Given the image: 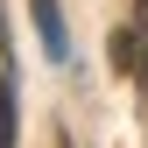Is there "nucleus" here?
I'll list each match as a JSON object with an SVG mask.
<instances>
[{
	"label": "nucleus",
	"instance_id": "f257e3e1",
	"mask_svg": "<svg viewBox=\"0 0 148 148\" xmlns=\"http://www.w3.org/2000/svg\"><path fill=\"white\" fill-rule=\"evenodd\" d=\"M106 57H113L120 78H141V85H148V28H113Z\"/></svg>",
	"mask_w": 148,
	"mask_h": 148
},
{
	"label": "nucleus",
	"instance_id": "f03ea898",
	"mask_svg": "<svg viewBox=\"0 0 148 148\" xmlns=\"http://www.w3.org/2000/svg\"><path fill=\"white\" fill-rule=\"evenodd\" d=\"M28 21H35V35H42V57H57L64 64V14H57V0H28Z\"/></svg>",
	"mask_w": 148,
	"mask_h": 148
},
{
	"label": "nucleus",
	"instance_id": "7ed1b4c3",
	"mask_svg": "<svg viewBox=\"0 0 148 148\" xmlns=\"http://www.w3.org/2000/svg\"><path fill=\"white\" fill-rule=\"evenodd\" d=\"M0 148H14V85L0 71Z\"/></svg>",
	"mask_w": 148,
	"mask_h": 148
},
{
	"label": "nucleus",
	"instance_id": "20e7f679",
	"mask_svg": "<svg viewBox=\"0 0 148 148\" xmlns=\"http://www.w3.org/2000/svg\"><path fill=\"white\" fill-rule=\"evenodd\" d=\"M0 71H7V28H0Z\"/></svg>",
	"mask_w": 148,
	"mask_h": 148
}]
</instances>
